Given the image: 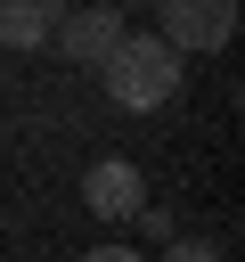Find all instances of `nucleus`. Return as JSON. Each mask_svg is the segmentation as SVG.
<instances>
[{"label":"nucleus","mask_w":245,"mask_h":262,"mask_svg":"<svg viewBox=\"0 0 245 262\" xmlns=\"http://www.w3.org/2000/svg\"><path fill=\"white\" fill-rule=\"evenodd\" d=\"M98 74H106V98H114V106L147 115V106H163V98L180 90V49H172L163 33H122V41L98 57Z\"/></svg>","instance_id":"1"},{"label":"nucleus","mask_w":245,"mask_h":262,"mask_svg":"<svg viewBox=\"0 0 245 262\" xmlns=\"http://www.w3.org/2000/svg\"><path fill=\"white\" fill-rule=\"evenodd\" d=\"M155 16H163V41L188 57H204V49H220L229 33H237V0H155Z\"/></svg>","instance_id":"2"},{"label":"nucleus","mask_w":245,"mask_h":262,"mask_svg":"<svg viewBox=\"0 0 245 262\" xmlns=\"http://www.w3.org/2000/svg\"><path fill=\"white\" fill-rule=\"evenodd\" d=\"M82 205H90L98 221H131V213L147 205V180H139V164H131V156H98V164L82 172Z\"/></svg>","instance_id":"3"},{"label":"nucleus","mask_w":245,"mask_h":262,"mask_svg":"<svg viewBox=\"0 0 245 262\" xmlns=\"http://www.w3.org/2000/svg\"><path fill=\"white\" fill-rule=\"evenodd\" d=\"M122 33H131V25H122V8H74V16H57V33H49V41H65V57H74V66H98Z\"/></svg>","instance_id":"4"},{"label":"nucleus","mask_w":245,"mask_h":262,"mask_svg":"<svg viewBox=\"0 0 245 262\" xmlns=\"http://www.w3.org/2000/svg\"><path fill=\"white\" fill-rule=\"evenodd\" d=\"M65 0H0V49H41L57 33Z\"/></svg>","instance_id":"5"},{"label":"nucleus","mask_w":245,"mask_h":262,"mask_svg":"<svg viewBox=\"0 0 245 262\" xmlns=\"http://www.w3.org/2000/svg\"><path fill=\"white\" fill-rule=\"evenodd\" d=\"M163 262H220V246H204V237H163Z\"/></svg>","instance_id":"6"},{"label":"nucleus","mask_w":245,"mask_h":262,"mask_svg":"<svg viewBox=\"0 0 245 262\" xmlns=\"http://www.w3.org/2000/svg\"><path fill=\"white\" fill-rule=\"evenodd\" d=\"M82 262H147V254H131V246H90Z\"/></svg>","instance_id":"7"}]
</instances>
